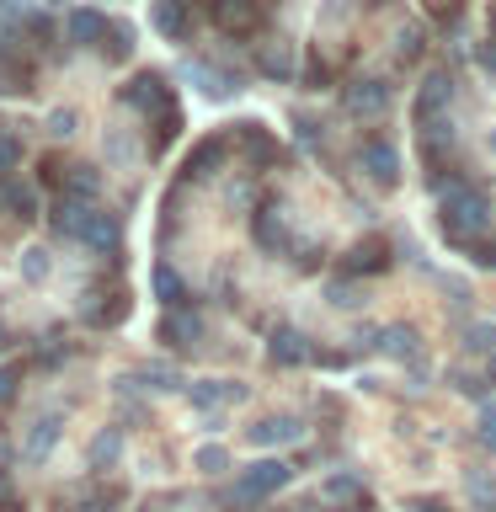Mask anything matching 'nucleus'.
I'll return each instance as SVG.
<instances>
[{
	"label": "nucleus",
	"mask_w": 496,
	"mask_h": 512,
	"mask_svg": "<svg viewBox=\"0 0 496 512\" xmlns=\"http://www.w3.org/2000/svg\"><path fill=\"white\" fill-rule=\"evenodd\" d=\"M208 16L224 32H251L256 27V0H208Z\"/></svg>",
	"instance_id": "obj_11"
},
{
	"label": "nucleus",
	"mask_w": 496,
	"mask_h": 512,
	"mask_svg": "<svg viewBox=\"0 0 496 512\" xmlns=\"http://www.w3.org/2000/svg\"><path fill=\"white\" fill-rule=\"evenodd\" d=\"M64 192H70V198H96V192H102V176H96L91 166H70V176H64Z\"/></svg>",
	"instance_id": "obj_25"
},
{
	"label": "nucleus",
	"mask_w": 496,
	"mask_h": 512,
	"mask_svg": "<svg viewBox=\"0 0 496 512\" xmlns=\"http://www.w3.org/2000/svg\"><path fill=\"white\" fill-rule=\"evenodd\" d=\"M246 438H251L256 448H272V443H299V438H304V427L294 422V416H267V422L246 427Z\"/></svg>",
	"instance_id": "obj_13"
},
{
	"label": "nucleus",
	"mask_w": 496,
	"mask_h": 512,
	"mask_svg": "<svg viewBox=\"0 0 496 512\" xmlns=\"http://www.w3.org/2000/svg\"><path fill=\"white\" fill-rule=\"evenodd\" d=\"M219 160H224V139H203L198 150H192V160H187V176H214Z\"/></svg>",
	"instance_id": "obj_24"
},
{
	"label": "nucleus",
	"mask_w": 496,
	"mask_h": 512,
	"mask_svg": "<svg viewBox=\"0 0 496 512\" xmlns=\"http://www.w3.org/2000/svg\"><path fill=\"white\" fill-rule=\"evenodd\" d=\"M310 358V347H304V336L299 331H272V363H283V368H294V363H304Z\"/></svg>",
	"instance_id": "obj_17"
},
{
	"label": "nucleus",
	"mask_w": 496,
	"mask_h": 512,
	"mask_svg": "<svg viewBox=\"0 0 496 512\" xmlns=\"http://www.w3.org/2000/svg\"><path fill=\"white\" fill-rule=\"evenodd\" d=\"M438 219H443V235L448 240H470L491 224V203L480 198L475 187H448L443 203H438Z\"/></svg>",
	"instance_id": "obj_1"
},
{
	"label": "nucleus",
	"mask_w": 496,
	"mask_h": 512,
	"mask_svg": "<svg viewBox=\"0 0 496 512\" xmlns=\"http://www.w3.org/2000/svg\"><path fill=\"white\" fill-rule=\"evenodd\" d=\"M288 480H294V470H288L283 459H256L251 470L235 480V491H224V507H256V502H262V496L283 491Z\"/></svg>",
	"instance_id": "obj_2"
},
{
	"label": "nucleus",
	"mask_w": 496,
	"mask_h": 512,
	"mask_svg": "<svg viewBox=\"0 0 496 512\" xmlns=\"http://www.w3.org/2000/svg\"><path fill=\"white\" fill-rule=\"evenodd\" d=\"M48 134H54V139H70V134H75V112H70V107H54V112H48Z\"/></svg>",
	"instance_id": "obj_34"
},
{
	"label": "nucleus",
	"mask_w": 496,
	"mask_h": 512,
	"mask_svg": "<svg viewBox=\"0 0 496 512\" xmlns=\"http://www.w3.org/2000/svg\"><path fill=\"white\" fill-rule=\"evenodd\" d=\"M123 102L134 107V112H155V118H160V112L171 107V91H166V80H160L155 70H144V75H134L123 86Z\"/></svg>",
	"instance_id": "obj_3"
},
{
	"label": "nucleus",
	"mask_w": 496,
	"mask_h": 512,
	"mask_svg": "<svg viewBox=\"0 0 496 512\" xmlns=\"http://www.w3.org/2000/svg\"><path fill=\"white\" fill-rule=\"evenodd\" d=\"M6 347H11V331H6V326H0V352H6Z\"/></svg>",
	"instance_id": "obj_42"
},
{
	"label": "nucleus",
	"mask_w": 496,
	"mask_h": 512,
	"mask_svg": "<svg viewBox=\"0 0 496 512\" xmlns=\"http://www.w3.org/2000/svg\"><path fill=\"white\" fill-rule=\"evenodd\" d=\"M0 512H22V496H16V486H11V470L0 464Z\"/></svg>",
	"instance_id": "obj_35"
},
{
	"label": "nucleus",
	"mask_w": 496,
	"mask_h": 512,
	"mask_svg": "<svg viewBox=\"0 0 496 512\" xmlns=\"http://www.w3.org/2000/svg\"><path fill=\"white\" fill-rule=\"evenodd\" d=\"M118 502H123L118 491H102V496H96V502H86V507H59V512H107V507H118Z\"/></svg>",
	"instance_id": "obj_36"
},
{
	"label": "nucleus",
	"mask_w": 496,
	"mask_h": 512,
	"mask_svg": "<svg viewBox=\"0 0 496 512\" xmlns=\"http://www.w3.org/2000/svg\"><path fill=\"white\" fill-rule=\"evenodd\" d=\"M187 75H192V80H203V91L214 96V102H224V96H235V91H240V80H235V75L208 70V64H187Z\"/></svg>",
	"instance_id": "obj_20"
},
{
	"label": "nucleus",
	"mask_w": 496,
	"mask_h": 512,
	"mask_svg": "<svg viewBox=\"0 0 496 512\" xmlns=\"http://www.w3.org/2000/svg\"><path fill=\"white\" fill-rule=\"evenodd\" d=\"M107 27H112V22H107L102 11H70V38H75V43H102Z\"/></svg>",
	"instance_id": "obj_18"
},
{
	"label": "nucleus",
	"mask_w": 496,
	"mask_h": 512,
	"mask_svg": "<svg viewBox=\"0 0 496 512\" xmlns=\"http://www.w3.org/2000/svg\"><path fill=\"white\" fill-rule=\"evenodd\" d=\"M198 470H203V475H219V470H230V454H224L219 443H208V448H198Z\"/></svg>",
	"instance_id": "obj_33"
},
{
	"label": "nucleus",
	"mask_w": 496,
	"mask_h": 512,
	"mask_svg": "<svg viewBox=\"0 0 496 512\" xmlns=\"http://www.w3.org/2000/svg\"><path fill=\"white\" fill-rule=\"evenodd\" d=\"M256 240H262L267 251H283V246H288V230H283V214H278V208H262V214H256Z\"/></svg>",
	"instance_id": "obj_21"
},
{
	"label": "nucleus",
	"mask_w": 496,
	"mask_h": 512,
	"mask_svg": "<svg viewBox=\"0 0 496 512\" xmlns=\"http://www.w3.org/2000/svg\"><path fill=\"white\" fill-rule=\"evenodd\" d=\"M491 38H496V6H491Z\"/></svg>",
	"instance_id": "obj_43"
},
{
	"label": "nucleus",
	"mask_w": 496,
	"mask_h": 512,
	"mask_svg": "<svg viewBox=\"0 0 496 512\" xmlns=\"http://www.w3.org/2000/svg\"><path fill=\"white\" fill-rule=\"evenodd\" d=\"M358 160H363V171L374 176L379 187H395V182H400V155H395V144H384V139H368Z\"/></svg>",
	"instance_id": "obj_5"
},
{
	"label": "nucleus",
	"mask_w": 496,
	"mask_h": 512,
	"mask_svg": "<svg viewBox=\"0 0 496 512\" xmlns=\"http://www.w3.org/2000/svg\"><path fill=\"white\" fill-rule=\"evenodd\" d=\"M384 107H390V91H384L379 80H358V86H347V112H352V118H379Z\"/></svg>",
	"instance_id": "obj_12"
},
{
	"label": "nucleus",
	"mask_w": 496,
	"mask_h": 512,
	"mask_svg": "<svg viewBox=\"0 0 496 512\" xmlns=\"http://www.w3.org/2000/svg\"><path fill=\"white\" fill-rule=\"evenodd\" d=\"M256 70L272 75V80H288V75H294V54H288V43H262V54H256Z\"/></svg>",
	"instance_id": "obj_19"
},
{
	"label": "nucleus",
	"mask_w": 496,
	"mask_h": 512,
	"mask_svg": "<svg viewBox=\"0 0 496 512\" xmlns=\"http://www.w3.org/2000/svg\"><path fill=\"white\" fill-rule=\"evenodd\" d=\"M448 102H454V80H448L443 70L438 75H427L422 80V91H416V123L422 128H432L448 112Z\"/></svg>",
	"instance_id": "obj_4"
},
{
	"label": "nucleus",
	"mask_w": 496,
	"mask_h": 512,
	"mask_svg": "<svg viewBox=\"0 0 496 512\" xmlns=\"http://www.w3.org/2000/svg\"><path fill=\"white\" fill-rule=\"evenodd\" d=\"M86 214H91V208H80L75 198H59V203H54V214H48V224H54L59 235H80V224H86Z\"/></svg>",
	"instance_id": "obj_22"
},
{
	"label": "nucleus",
	"mask_w": 496,
	"mask_h": 512,
	"mask_svg": "<svg viewBox=\"0 0 496 512\" xmlns=\"http://www.w3.org/2000/svg\"><path fill=\"white\" fill-rule=\"evenodd\" d=\"M187 400L198 411H214V406H230V400H246V384H230V379H198L187 384Z\"/></svg>",
	"instance_id": "obj_9"
},
{
	"label": "nucleus",
	"mask_w": 496,
	"mask_h": 512,
	"mask_svg": "<svg viewBox=\"0 0 496 512\" xmlns=\"http://www.w3.org/2000/svg\"><path fill=\"white\" fill-rule=\"evenodd\" d=\"M475 267H496V246H475Z\"/></svg>",
	"instance_id": "obj_40"
},
{
	"label": "nucleus",
	"mask_w": 496,
	"mask_h": 512,
	"mask_svg": "<svg viewBox=\"0 0 496 512\" xmlns=\"http://www.w3.org/2000/svg\"><path fill=\"white\" fill-rule=\"evenodd\" d=\"M384 352H390V358H411V352H416V331L411 326H390V331H384Z\"/></svg>",
	"instance_id": "obj_29"
},
{
	"label": "nucleus",
	"mask_w": 496,
	"mask_h": 512,
	"mask_svg": "<svg viewBox=\"0 0 496 512\" xmlns=\"http://www.w3.org/2000/svg\"><path fill=\"white\" fill-rule=\"evenodd\" d=\"M480 64H486V70H496V38H491V48H480Z\"/></svg>",
	"instance_id": "obj_41"
},
{
	"label": "nucleus",
	"mask_w": 496,
	"mask_h": 512,
	"mask_svg": "<svg viewBox=\"0 0 496 512\" xmlns=\"http://www.w3.org/2000/svg\"><path fill=\"white\" fill-rule=\"evenodd\" d=\"M102 43H107V48H102L107 59H128V48H134V27H128V22H112Z\"/></svg>",
	"instance_id": "obj_28"
},
{
	"label": "nucleus",
	"mask_w": 496,
	"mask_h": 512,
	"mask_svg": "<svg viewBox=\"0 0 496 512\" xmlns=\"http://www.w3.org/2000/svg\"><path fill=\"white\" fill-rule=\"evenodd\" d=\"M48 267H54V262H48L43 246H27V251H22V278H27V283H43Z\"/></svg>",
	"instance_id": "obj_30"
},
{
	"label": "nucleus",
	"mask_w": 496,
	"mask_h": 512,
	"mask_svg": "<svg viewBox=\"0 0 496 512\" xmlns=\"http://www.w3.org/2000/svg\"><path fill=\"white\" fill-rule=\"evenodd\" d=\"M75 240H86V246H91V251H102V256H118V240H123V235H118V219L102 214V208H91Z\"/></svg>",
	"instance_id": "obj_7"
},
{
	"label": "nucleus",
	"mask_w": 496,
	"mask_h": 512,
	"mask_svg": "<svg viewBox=\"0 0 496 512\" xmlns=\"http://www.w3.org/2000/svg\"><path fill=\"white\" fill-rule=\"evenodd\" d=\"M6 208H11V219H38V192H32L27 182H6Z\"/></svg>",
	"instance_id": "obj_23"
},
{
	"label": "nucleus",
	"mask_w": 496,
	"mask_h": 512,
	"mask_svg": "<svg viewBox=\"0 0 496 512\" xmlns=\"http://www.w3.org/2000/svg\"><path fill=\"white\" fill-rule=\"evenodd\" d=\"M118 454H123V432L118 427H102L91 438V470H112L118 464Z\"/></svg>",
	"instance_id": "obj_16"
},
{
	"label": "nucleus",
	"mask_w": 496,
	"mask_h": 512,
	"mask_svg": "<svg viewBox=\"0 0 496 512\" xmlns=\"http://www.w3.org/2000/svg\"><path fill=\"white\" fill-rule=\"evenodd\" d=\"M155 294L166 299V310H171V304H182V299H187V288H182V278H176V272H171L166 262L155 267Z\"/></svg>",
	"instance_id": "obj_27"
},
{
	"label": "nucleus",
	"mask_w": 496,
	"mask_h": 512,
	"mask_svg": "<svg viewBox=\"0 0 496 512\" xmlns=\"http://www.w3.org/2000/svg\"><path fill=\"white\" fill-rule=\"evenodd\" d=\"M16 160H22V139H16L11 123H0V176H6Z\"/></svg>",
	"instance_id": "obj_31"
},
{
	"label": "nucleus",
	"mask_w": 496,
	"mask_h": 512,
	"mask_svg": "<svg viewBox=\"0 0 496 512\" xmlns=\"http://www.w3.org/2000/svg\"><path fill=\"white\" fill-rule=\"evenodd\" d=\"M150 22H155V32H160V38L182 43L187 32H192V6H187V0H155Z\"/></svg>",
	"instance_id": "obj_6"
},
{
	"label": "nucleus",
	"mask_w": 496,
	"mask_h": 512,
	"mask_svg": "<svg viewBox=\"0 0 496 512\" xmlns=\"http://www.w3.org/2000/svg\"><path fill=\"white\" fill-rule=\"evenodd\" d=\"M198 336H203V320L192 315V310H182V304H171L166 320H160V342H171V347H192Z\"/></svg>",
	"instance_id": "obj_10"
},
{
	"label": "nucleus",
	"mask_w": 496,
	"mask_h": 512,
	"mask_svg": "<svg viewBox=\"0 0 496 512\" xmlns=\"http://www.w3.org/2000/svg\"><path fill=\"white\" fill-rule=\"evenodd\" d=\"M0 91L6 96H27L32 91V64L16 54H0Z\"/></svg>",
	"instance_id": "obj_15"
},
{
	"label": "nucleus",
	"mask_w": 496,
	"mask_h": 512,
	"mask_svg": "<svg viewBox=\"0 0 496 512\" xmlns=\"http://www.w3.org/2000/svg\"><path fill=\"white\" fill-rule=\"evenodd\" d=\"M491 150H496V128H491Z\"/></svg>",
	"instance_id": "obj_44"
},
{
	"label": "nucleus",
	"mask_w": 496,
	"mask_h": 512,
	"mask_svg": "<svg viewBox=\"0 0 496 512\" xmlns=\"http://www.w3.org/2000/svg\"><path fill=\"white\" fill-rule=\"evenodd\" d=\"M331 304H342V310H347V304H358V294H352L347 283H331Z\"/></svg>",
	"instance_id": "obj_38"
},
{
	"label": "nucleus",
	"mask_w": 496,
	"mask_h": 512,
	"mask_svg": "<svg viewBox=\"0 0 496 512\" xmlns=\"http://www.w3.org/2000/svg\"><path fill=\"white\" fill-rule=\"evenodd\" d=\"M400 54H422V32H416V27H406V32H400Z\"/></svg>",
	"instance_id": "obj_37"
},
{
	"label": "nucleus",
	"mask_w": 496,
	"mask_h": 512,
	"mask_svg": "<svg viewBox=\"0 0 496 512\" xmlns=\"http://www.w3.org/2000/svg\"><path fill=\"white\" fill-rule=\"evenodd\" d=\"M59 427H64L59 411L38 416V422H32V432H27V443H22V459H27V464H43L48 454H54V443H59Z\"/></svg>",
	"instance_id": "obj_8"
},
{
	"label": "nucleus",
	"mask_w": 496,
	"mask_h": 512,
	"mask_svg": "<svg viewBox=\"0 0 496 512\" xmlns=\"http://www.w3.org/2000/svg\"><path fill=\"white\" fill-rule=\"evenodd\" d=\"M86 326L91 331H112V326H123L128 320V294H107V304H86Z\"/></svg>",
	"instance_id": "obj_14"
},
{
	"label": "nucleus",
	"mask_w": 496,
	"mask_h": 512,
	"mask_svg": "<svg viewBox=\"0 0 496 512\" xmlns=\"http://www.w3.org/2000/svg\"><path fill=\"white\" fill-rule=\"evenodd\" d=\"M390 267V256H384V246H358L347 256V272H384Z\"/></svg>",
	"instance_id": "obj_26"
},
{
	"label": "nucleus",
	"mask_w": 496,
	"mask_h": 512,
	"mask_svg": "<svg viewBox=\"0 0 496 512\" xmlns=\"http://www.w3.org/2000/svg\"><path fill=\"white\" fill-rule=\"evenodd\" d=\"M16 390H22V363H6L0 368V411L16 400Z\"/></svg>",
	"instance_id": "obj_32"
},
{
	"label": "nucleus",
	"mask_w": 496,
	"mask_h": 512,
	"mask_svg": "<svg viewBox=\"0 0 496 512\" xmlns=\"http://www.w3.org/2000/svg\"><path fill=\"white\" fill-rule=\"evenodd\" d=\"M480 438H486V443H496V411H486V416H480Z\"/></svg>",
	"instance_id": "obj_39"
}]
</instances>
